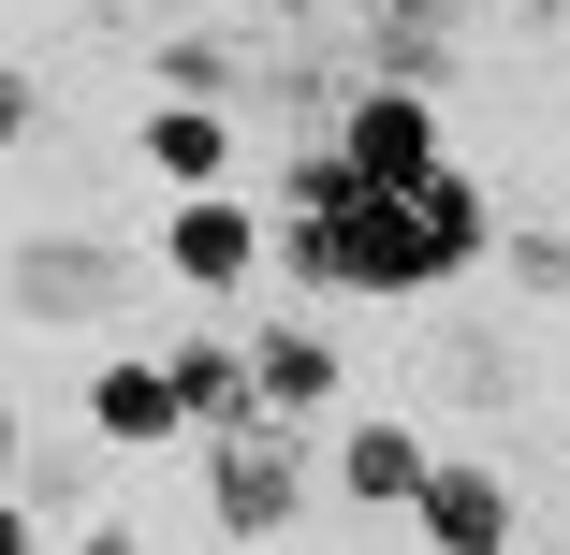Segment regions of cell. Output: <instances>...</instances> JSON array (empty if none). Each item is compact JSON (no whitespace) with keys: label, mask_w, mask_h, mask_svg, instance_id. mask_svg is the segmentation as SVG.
<instances>
[{"label":"cell","mask_w":570,"mask_h":555,"mask_svg":"<svg viewBox=\"0 0 570 555\" xmlns=\"http://www.w3.org/2000/svg\"><path fill=\"white\" fill-rule=\"evenodd\" d=\"M410 526H424V555H512V483L483 454H439L424 497H410Z\"/></svg>","instance_id":"6"},{"label":"cell","mask_w":570,"mask_h":555,"mask_svg":"<svg viewBox=\"0 0 570 555\" xmlns=\"http://www.w3.org/2000/svg\"><path fill=\"white\" fill-rule=\"evenodd\" d=\"M161 380H176V424H190V438L249 424V337H176V351H161Z\"/></svg>","instance_id":"11"},{"label":"cell","mask_w":570,"mask_h":555,"mask_svg":"<svg viewBox=\"0 0 570 555\" xmlns=\"http://www.w3.org/2000/svg\"><path fill=\"white\" fill-rule=\"evenodd\" d=\"M161 264H176L190 293H249V264H264V205H249V190H190V205L161 219Z\"/></svg>","instance_id":"5"},{"label":"cell","mask_w":570,"mask_h":555,"mask_svg":"<svg viewBox=\"0 0 570 555\" xmlns=\"http://www.w3.org/2000/svg\"><path fill=\"white\" fill-rule=\"evenodd\" d=\"M249 409H264V424L336 409V351L307 337V321H249Z\"/></svg>","instance_id":"8"},{"label":"cell","mask_w":570,"mask_h":555,"mask_svg":"<svg viewBox=\"0 0 570 555\" xmlns=\"http://www.w3.org/2000/svg\"><path fill=\"white\" fill-rule=\"evenodd\" d=\"M498 264H512V293H570V235H498Z\"/></svg>","instance_id":"14"},{"label":"cell","mask_w":570,"mask_h":555,"mask_svg":"<svg viewBox=\"0 0 570 555\" xmlns=\"http://www.w3.org/2000/svg\"><path fill=\"white\" fill-rule=\"evenodd\" d=\"M0 555H45V541H30V497H0Z\"/></svg>","instance_id":"17"},{"label":"cell","mask_w":570,"mask_h":555,"mask_svg":"<svg viewBox=\"0 0 570 555\" xmlns=\"http://www.w3.org/2000/svg\"><path fill=\"white\" fill-rule=\"evenodd\" d=\"M249 16H264V30H307V16H336V0H249Z\"/></svg>","instance_id":"16"},{"label":"cell","mask_w":570,"mask_h":555,"mask_svg":"<svg viewBox=\"0 0 570 555\" xmlns=\"http://www.w3.org/2000/svg\"><path fill=\"white\" fill-rule=\"evenodd\" d=\"M249 59H264V30H176L147 73H161L176 102H205V118H219V102H249Z\"/></svg>","instance_id":"12"},{"label":"cell","mask_w":570,"mask_h":555,"mask_svg":"<svg viewBox=\"0 0 570 555\" xmlns=\"http://www.w3.org/2000/svg\"><path fill=\"white\" fill-rule=\"evenodd\" d=\"M424 424H352V438H336V497H352V512H410L424 497Z\"/></svg>","instance_id":"9"},{"label":"cell","mask_w":570,"mask_h":555,"mask_svg":"<svg viewBox=\"0 0 570 555\" xmlns=\"http://www.w3.org/2000/svg\"><path fill=\"white\" fill-rule=\"evenodd\" d=\"M0 307H16V321H132V249H102V235H30L16 264H0Z\"/></svg>","instance_id":"3"},{"label":"cell","mask_w":570,"mask_h":555,"mask_svg":"<svg viewBox=\"0 0 570 555\" xmlns=\"http://www.w3.org/2000/svg\"><path fill=\"white\" fill-rule=\"evenodd\" d=\"M322 147L352 161L366 190H410V176H439V161H453V147H439V102H424V88H352Z\"/></svg>","instance_id":"4"},{"label":"cell","mask_w":570,"mask_h":555,"mask_svg":"<svg viewBox=\"0 0 570 555\" xmlns=\"http://www.w3.org/2000/svg\"><path fill=\"white\" fill-rule=\"evenodd\" d=\"M73 555H147V526H88V541H73Z\"/></svg>","instance_id":"18"},{"label":"cell","mask_w":570,"mask_h":555,"mask_svg":"<svg viewBox=\"0 0 570 555\" xmlns=\"http://www.w3.org/2000/svg\"><path fill=\"white\" fill-rule=\"evenodd\" d=\"M205 512H219V541H278L293 512H307V454H293V424H219L205 438Z\"/></svg>","instance_id":"2"},{"label":"cell","mask_w":570,"mask_h":555,"mask_svg":"<svg viewBox=\"0 0 570 555\" xmlns=\"http://www.w3.org/2000/svg\"><path fill=\"white\" fill-rule=\"evenodd\" d=\"M88 424L118 438V454H161V438H190V424H176V380H161L147 351H118V366H88Z\"/></svg>","instance_id":"10"},{"label":"cell","mask_w":570,"mask_h":555,"mask_svg":"<svg viewBox=\"0 0 570 555\" xmlns=\"http://www.w3.org/2000/svg\"><path fill=\"white\" fill-rule=\"evenodd\" d=\"M0 497H16V409H0Z\"/></svg>","instance_id":"19"},{"label":"cell","mask_w":570,"mask_h":555,"mask_svg":"<svg viewBox=\"0 0 570 555\" xmlns=\"http://www.w3.org/2000/svg\"><path fill=\"white\" fill-rule=\"evenodd\" d=\"M30 118H45V88H30L16 59H0V147H30Z\"/></svg>","instance_id":"15"},{"label":"cell","mask_w":570,"mask_h":555,"mask_svg":"<svg viewBox=\"0 0 570 555\" xmlns=\"http://www.w3.org/2000/svg\"><path fill=\"white\" fill-rule=\"evenodd\" d=\"M352 30H424V44H469L483 0H352Z\"/></svg>","instance_id":"13"},{"label":"cell","mask_w":570,"mask_h":555,"mask_svg":"<svg viewBox=\"0 0 570 555\" xmlns=\"http://www.w3.org/2000/svg\"><path fill=\"white\" fill-rule=\"evenodd\" d=\"M483 176L469 161H439V176H410V190H336L322 219H264V249L307 278V293H439V278H469L483 264Z\"/></svg>","instance_id":"1"},{"label":"cell","mask_w":570,"mask_h":555,"mask_svg":"<svg viewBox=\"0 0 570 555\" xmlns=\"http://www.w3.org/2000/svg\"><path fill=\"white\" fill-rule=\"evenodd\" d=\"M132 161L161 190H235V118H205V102H147L132 118Z\"/></svg>","instance_id":"7"}]
</instances>
